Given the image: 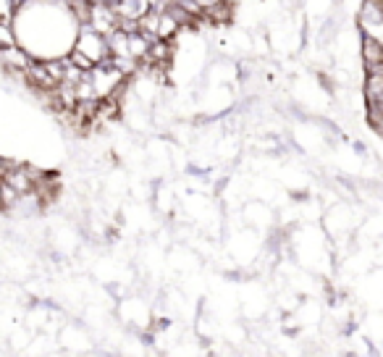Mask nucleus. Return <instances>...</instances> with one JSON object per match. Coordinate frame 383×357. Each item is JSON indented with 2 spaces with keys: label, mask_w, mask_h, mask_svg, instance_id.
I'll return each instance as SVG.
<instances>
[{
  "label": "nucleus",
  "mask_w": 383,
  "mask_h": 357,
  "mask_svg": "<svg viewBox=\"0 0 383 357\" xmlns=\"http://www.w3.org/2000/svg\"><path fill=\"white\" fill-rule=\"evenodd\" d=\"M158 19H160V14L150 9V11L145 14V16H142V19L137 21V24H139V32L145 34V37H147L150 42H155V40H158Z\"/></svg>",
  "instance_id": "obj_8"
},
{
  "label": "nucleus",
  "mask_w": 383,
  "mask_h": 357,
  "mask_svg": "<svg viewBox=\"0 0 383 357\" xmlns=\"http://www.w3.org/2000/svg\"><path fill=\"white\" fill-rule=\"evenodd\" d=\"M226 3H237V0H226Z\"/></svg>",
  "instance_id": "obj_15"
},
{
  "label": "nucleus",
  "mask_w": 383,
  "mask_h": 357,
  "mask_svg": "<svg viewBox=\"0 0 383 357\" xmlns=\"http://www.w3.org/2000/svg\"><path fill=\"white\" fill-rule=\"evenodd\" d=\"M87 24H90L95 32L108 34L118 26V16H116V11L111 3H92L90 14H87Z\"/></svg>",
  "instance_id": "obj_3"
},
{
  "label": "nucleus",
  "mask_w": 383,
  "mask_h": 357,
  "mask_svg": "<svg viewBox=\"0 0 383 357\" xmlns=\"http://www.w3.org/2000/svg\"><path fill=\"white\" fill-rule=\"evenodd\" d=\"M367 124H370V129H375V134H381L383 137V114L367 111Z\"/></svg>",
  "instance_id": "obj_12"
},
{
  "label": "nucleus",
  "mask_w": 383,
  "mask_h": 357,
  "mask_svg": "<svg viewBox=\"0 0 383 357\" xmlns=\"http://www.w3.org/2000/svg\"><path fill=\"white\" fill-rule=\"evenodd\" d=\"M108 61H111V64H113L116 69H118V71L126 76V79L139 71V61H137V58H131V56H108Z\"/></svg>",
  "instance_id": "obj_9"
},
{
  "label": "nucleus",
  "mask_w": 383,
  "mask_h": 357,
  "mask_svg": "<svg viewBox=\"0 0 383 357\" xmlns=\"http://www.w3.org/2000/svg\"><path fill=\"white\" fill-rule=\"evenodd\" d=\"M87 3L92 6V3H113V0H87Z\"/></svg>",
  "instance_id": "obj_14"
},
{
  "label": "nucleus",
  "mask_w": 383,
  "mask_h": 357,
  "mask_svg": "<svg viewBox=\"0 0 383 357\" xmlns=\"http://www.w3.org/2000/svg\"><path fill=\"white\" fill-rule=\"evenodd\" d=\"M73 50H79L82 56H87L92 64H100V61H106L111 53H108V42H106V34L95 32L87 21H82V32L76 37V45Z\"/></svg>",
  "instance_id": "obj_1"
},
{
  "label": "nucleus",
  "mask_w": 383,
  "mask_h": 357,
  "mask_svg": "<svg viewBox=\"0 0 383 357\" xmlns=\"http://www.w3.org/2000/svg\"><path fill=\"white\" fill-rule=\"evenodd\" d=\"M111 6H113L118 19H134V21H139L150 11V0H113Z\"/></svg>",
  "instance_id": "obj_5"
},
{
  "label": "nucleus",
  "mask_w": 383,
  "mask_h": 357,
  "mask_svg": "<svg viewBox=\"0 0 383 357\" xmlns=\"http://www.w3.org/2000/svg\"><path fill=\"white\" fill-rule=\"evenodd\" d=\"M362 95H365V108L383 114V74H365L362 81Z\"/></svg>",
  "instance_id": "obj_4"
},
{
  "label": "nucleus",
  "mask_w": 383,
  "mask_h": 357,
  "mask_svg": "<svg viewBox=\"0 0 383 357\" xmlns=\"http://www.w3.org/2000/svg\"><path fill=\"white\" fill-rule=\"evenodd\" d=\"M195 3H197V6H200V9H203V11H208V9H210V6H215L218 0H195Z\"/></svg>",
  "instance_id": "obj_13"
},
{
  "label": "nucleus",
  "mask_w": 383,
  "mask_h": 357,
  "mask_svg": "<svg viewBox=\"0 0 383 357\" xmlns=\"http://www.w3.org/2000/svg\"><path fill=\"white\" fill-rule=\"evenodd\" d=\"M9 45H16L14 29H11L9 24H0V48H9Z\"/></svg>",
  "instance_id": "obj_11"
},
{
  "label": "nucleus",
  "mask_w": 383,
  "mask_h": 357,
  "mask_svg": "<svg viewBox=\"0 0 383 357\" xmlns=\"http://www.w3.org/2000/svg\"><path fill=\"white\" fill-rule=\"evenodd\" d=\"M150 45H153V42L147 40V37L139 32V29H137V32L129 34V56L131 58H137V61H145L147 53H150Z\"/></svg>",
  "instance_id": "obj_7"
},
{
  "label": "nucleus",
  "mask_w": 383,
  "mask_h": 357,
  "mask_svg": "<svg viewBox=\"0 0 383 357\" xmlns=\"http://www.w3.org/2000/svg\"><path fill=\"white\" fill-rule=\"evenodd\" d=\"M362 37L383 40V3L381 0H365L357 14Z\"/></svg>",
  "instance_id": "obj_2"
},
{
  "label": "nucleus",
  "mask_w": 383,
  "mask_h": 357,
  "mask_svg": "<svg viewBox=\"0 0 383 357\" xmlns=\"http://www.w3.org/2000/svg\"><path fill=\"white\" fill-rule=\"evenodd\" d=\"M181 29V21L176 19L173 11H160V19H158V40H171L176 37V32Z\"/></svg>",
  "instance_id": "obj_6"
},
{
  "label": "nucleus",
  "mask_w": 383,
  "mask_h": 357,
  "mask_svg": "<svg viewBox=\"0 0 383 357\" xmlns=\"http://www.w3.org/2000/svg\"><path fill=\"white\" fill-rule=\"evenodd\" d=\"M68 61H71L73 66H79V69H82V71H90L92 66V61L87 56H82V53H79V50H71V56H68Z\"/></svg>",
  "instance_id": "obj_10"
}]
</instances>
